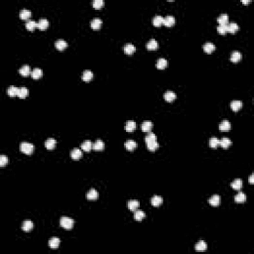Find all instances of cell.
<instances>
[{"mask_svg":"<svg viewBox=\"0 0 254 254\" xmlns=\"http://www.w3.org/2000/svg\"><path fill=\"white\" fill-rule=\"evenodd\" d=\"M74 219L67 216H63L61 221H60V225L65 229H72L74 227Z\"/></svg>","mask_w":254,"mask_h":254,"instance_id":"obj_1","label":"cell"},{"mask_svg":"<svg viewBox=\"0 0 254 254\" xmlns=\"http://www.w3.org/2000/svg\"><path fill=\"white\" fill-rule=\"evenodd\" d=\"M34 145L31 143H28V142H23L20 145V150L21 152L26 155H31L34 152Z\"/></svg>","mask_w":254,"mask_h":254,"instance_id":"obj_2","label":"cell"},{"mask_svg":"<svg viewBox=\"0 0 254 254\" xmlns=\"http://www.w3.org/2000/svg\"><path fill=\"white\" fill-rule=\"evenodd\" d=\"M83 157V151L81 149L74 148L72 151L71 152V158L72 160H79V159Z\"/></svg>","mask_w":254,"mask_h":254,"instance_id":"obj_3","label":"cell"},{"mask_svg":"<svg viewBox=\"0 0 254 254\" xmlns=\"http://www.w3.org/2000/svg\"><path fill=\"white\" fill-rule=\"evenodd\" d=\"M176 98H177L176 93H173V91H171V90L166 91V93H164V100H165L166 101H168V102H172V101H174Z\"/></svg>","mask_w":254,"mask_h":254,"instance_id":"obj_4","label":"cell"},{"mask_svg":"<svg viewBox=\"0 0 254 254\" xmlns=\"http://www.w3.org/2000/svg\"><path fill=\"white\" fill-rule=\"evenodd\" d=\"M175 23H176V19L174 18L173 16L169 15V16H166L165 18H164L163 25H165L166 27H172Z\"/></svg>","mask_w":254,"mask_h":254,"instance_id":"obj_5","label":"cell"},{"mask_svg":"<svg viewBox=\"0 0 254 254\" xmlns=\"http://www.w3.org/2000/svg\"><path fill=\"white\" fill-rule=\"evenodd\" d=\"M86 199L89 200H95L98 199V192L94 189H91L89 192L86 193Z\"/></svg>","mask_w":254,"mask_h":254,"instance_id":"obj_6","label":"cell"},{"mask_svg":"<svg viewBox=\"0 0 254 254\" xmlns=\"http://www.w3.org/2000/svg\"><path fill=\"white\" fill-rule=\"evenodd\" d=\"M167 67H168V61L166 59H163V58L159 59L156 63V68L158 70H164Z\"/></svg>","mask_w":254,"mask_h":254,"instance_id":"obj_7","label":"cell"},{"mask_svg":"<svg viewBox=\"0 0 254 254\" xmlns=\"http://www.w3.org/2000/svg\"><path fill=\"white\" fill-rule=\"evenodd\" d=\"M127 207L128 209H129V210H131V212H135L137 209L139 207V202L136 200H131L128 202L127 204Z\"/></svg>","mask_w":254,"mask_h":254,"instance_id":"obj_8","label":"cell"},{"mask_svg":"<svg viewBox=\"0 0 254 254\" xmlns=\"http://www.w3.org/2000/svg\"><path fill=\"white\" fill-rule=\"evenodd\" d=\"M207 243H205L204 240H200L196 244L195 249H196V251H198V252H204V251L207 250Z\"/></svg>","mask_w":254,"mask_h":254,"instance_id":"obj_9","label":"cell"},{"mask_svg":"<svg viewBox=\"0 0 254 254\" xmlns=\"http://www.w3.org/2000/svg\"><path fill=\"white\" fill-rule=\"evenodd\" d=\"M93 72L89 71V70H86V71L84 72L83 77H81V79H83V81H86V83H89V81H90L91 79H93Z\"/></svg>","mask_w":254,"mask_h":254,"instance_id":"obj_10","label":"cell"},{"mask_svg":"<svg viewBox=\"0 0 254 254\" xmlns=\"http://www.w3.org/2000/svg\"><path fill=\"white\" fill-rule=\"evenodd\" d=\"M209 203L210 205H212V207H217V205L221 204V197H219V195L212 196V197L209 200Z\"/></svg>","mask_w":254,"mask_h":254,"instance_id":"obj_11","label":"cell"},{"mask_svg":"<svg viewBox=\"0 0 254 254\" xmlns=\"http://www.w3.org/2000/svg\"><path fill=\"white\" fill-rule=\"evenodd\" d=\"M230 128H231V125L228 120H223V121L219 124V130H221V131H223V132L229 131Z\"/></svg>","mask_w":254,"mask_h":254,"instance_id":"obj_12","label":"cell"},{"mask_svg":"<svg viewBox=\"0 0 254 254\" xmlns=\"http://www.w3.org/2000/svg\"><path fill=\"white\" fill-rule=\"evenodd\" d=\"M55 46H56V49L57 50L63 51L68 47V43L65 40H58L57 42L55 43Z\"/></svg>","mask_w":254,"mask_h":254,"instance_id":"obj_13","label":"cell"},{"mask_svg":"<svg viewBox=\"0 0 254 254\" xmlns=\"http://www.w3.org/2000/svg\"><path fill=\"white\" fill-rule=\"evenodd\" d=\"M146 48H147V50H149V51L157 50V48H158V42H157L156 40H154V39H151V40L147 43Z\"/></svg>","mask_w":254,"mask_h":254,"instance_id":"obj_14","label":"cell"},{"mask_svg":"<svg viewBox=\"0 0 254 254\" xmlns=\"http://www.w3.org/2000/svg\"><path fill=\"white\" fill-rule=\"evenodd\" d=\"M60 239L58 237H52L49 241V246L52 249H57L60 246Z\"/></svg>","mask_w":254,"mask_h":254,"instance_id":"obj_15","label":"cell"},{"mask_svg":"<svg viewBox=\"0 0 254 254\" xmlns=\"http://www.w3.org/2000/svg\"><path fill=\"white\" fill-rule=\"evenodd\" d=\"M153 128V123L151 121H144L141 125V129L143 132H150Z\"/></svg>","mask_w":254,"mask_h":254,"instance_id":"obj_16","label":"cell"},{"mask_svg":"<svg viewBox=\"0 0 254 254\" xmlns=\"http://www.w3.org/2000/svg\"><path fill=\"white\" fill-rule=\"evenodd\" d=\"M101 24H102V22H101L100 18H94L90 22V27L93 28V30H98V29H100L101 27Z\"/></svg>","mask_w":254,"mask_h":254,"instance_id":"obj_17","label":"cell"},{"mask_svg":"<svg viewBox=\"0 0 254 254\" xmlns=\"http://www.w3.org/2000/svg\"><path fill=\"white\" fill-rule=\"evenodd\" d=\"M238 30H239V26L236 23L232 22V23L227 24V32L234 34L235 32H237Z\"/></svg>","mask_w":254,"mask_h":254,"instance_id":"obj_18","label":"cell"},{"mask_svg":"<svg viewBox=\"0 0 254 254\" xmlns=\"http://www.w3.org/2000/svg\"><path fill=\"white\" fill-rule=\"evenodd\" d=\"M124 146L128 151H133V150H135V148L137 147V143L135 141H133V140H127V141L125 142Z\"/></svg>","mask_w":254,"mask_h":254,"instance_id":"obj_19","label":"cell"},{"mask_svg":"<svg viewBox=\"0 0 254 254\" xmlns=\"http://www.w3.org/2000/svg\"><path fill=\"white\" fill-rule=\"evenodd\" d=\"M18 90H19L18 88H16V86H11L10 88H8V89H7V94H8L10 97H15V96L18 95Z\"/></svg>","mask_w":254,"mask_h":254,"instance_id":"obj_20","label":"cell"},{"mask_svg":"<svg viewBox=\"0 0 254 254\" xmlns=\"http://www.w3.org/2000/svg\"><path fill=\"white\" fill-rule=\"evenodd\" d=\"M42 76H43V72L42 70L39 69V68L34 69L32 72H31V77H32L34 79H39L40 77H42Z\"/></svg>","mask_w":254,"mask_h":254,"instance_id":"obj_21","label":"cell"},{"mask_svg":"<svg viewBox=\"0 0 254 254\" xmlns=\"http://www.w3.org/2000/svg\"><path fill=\"white\" fill-rule=\"evenodd\" d=\"M93 149L95 150V151H101V150L104 149V143H103V141H101V140H96L95 143L93 144Z\"/></svg>","mask_w":254,"mask_h":254,"instance_id":"obj_22","label":"cell"},{"mask_svg":"<svg viewBox=\"0 0 254 254\" xmlns=\"http://www.w3.org/2000/svg\"><path fill=\"white\" fill-rule=\"evenodd\" d=\"M56 143H57V142H56V140H55L54 138H49L48 140H46V142H45V147H46V148H47L48 150H53V149H55V147H56Z\"/></svg>","mask_w":254,"mask_h":254,"instance_id":"obj_23","label":"cell"},{"mask_svg":"<svg viewBox=\"0 0 254 254\" xmlns=\"http://www.w3.org/2000/svg\"><path fill=\"white\" fill-rule=\"evenodd\" d=\"M230 107L232 110L236 112V111L240 110V108L242 107V102H241L240 100H233L230 103Z\"/></svg>","mask_w":254,"mask_h":254,"instance_id":"obj_24","label":"cell"},{"mask_svg":"<svg viewBox=\"0 0 254 254\" xmlns=\"http://www.w3.org/2000/svg\"><path fill=\"white\" fill-rule=\"evenodd\" d=\"M135 129H136V123L134 121L129 120V121L126 122V124H125V130H126L127 132H133Z\"/></svg>","mask_w":254,"mask_h":254,"instance_id":"obj_25","label":"cell"},{"mask_svg":"<svg viewBox=\"0 0 254 254\" xmlns=\"http://www.w3.org/2000/svg\"><path fill=\"white\" fill-rule=\"evenodd\" d=\"M162 203H163V199L160 196H154L151 199V205H154V207H159V205H162Z\"/></svg>","mask_w":254,"mask_h":254,"instance_id":"obj_26","label":"cell"},{"mask_svg":"<svg viewBox=\"0 0 254 254\" xmlns=\"http://www.w3.org/2000/svg\"><path fill=\"white\" fill-rule=\"evenodd\" d=\"M33 226H34V224H33L32 221H24L23 224H22V230H24L25 232H29L30 230H32Z\"/></svg>","mask_w":254,"mask_h":254,"instance_id":"obj_27","label":"cell"},{"mask_svg":"<svg viewBox=\"0 0 254 254\" xmlns=\"http://www.w3.org/2000/svg\"><path fill=\"white\" fill-rule=\"evenodd\" d=\"M48 27H49V21H48L47 19L43 18V19H41V20L39 21V23H38V28L40 29V30L44 31V30H46V29H47Z\"/></svg>","mask_w":254,"mask_h":254,"instance_id":"obj_28","label":"cell"},{"mask_svg":"<svg viewBox=\"0 0 254 254\" xmlns=\"http://www.w3.org/2000/svg\"><path fill=\"white\" fill-rule=\"evenodd\" d=\"M214 50H216V46L212 43H205L204 45V51L207 54H212Z\"/></svg>","mask_w":254,"mask_h":254,"instance_id":"obj_29","label":"cell"},{"mask_svg":"<svg viewBox=\"0 0 254 254\" xmlns=\"http://www.w3.org/2000/svg\"><path fill=\"white\" fill-rule=\"evenodd\" d=\"M241 58H242V56H241L240 53L237 52V51H234L230 56V61L232 63H238L241 60Z\"/></svg>","mask_w":254,"mask_h":254,"instance_id":"obj_30","label":"cell"},{"mask_svg":"<svg viewBox=\"0 0 254 254\" xmlns=\"http://www.w3.org/2000/svg\"><path fill=\"white\" fill-rule=\"evenodd\" d=\"M164 22V18L160 15H156L153 19V25L155 27H160V26L163 25Z\"/></svg>","mask_w":254,"mask_h":254,"instance_id":"obj_31","label":"cell"},{"mask_svg":"<svg viewBox=\"0 0 254 254\" xmlns=\"http://www.w3.org/2000/svg\"><path fill=\"white\" fill-rule=\"evenodd\" d=\"M25 26H26V29H27V30L33 32L36 28H38V23H36L35 21H33V20H29V21H27V23H26Z\"/></svg>","mask_w":254,"mask_h":254,"instance_id":"obj_32","label":"cell"},{"mask_svg":"<svg viewBox=\"0 0 254 254\" xmlns=\"http://www.w3.org/2000/svg\"><path fill=\"white\" fill-rule=\"evenodd\" d=\"M91 149H93V143H91V141H89V140H86V141L81 144V150H83V151L89 152Z\"/></svg>","mask_w":254,"mask_h":254,"instance_id":"obj_33","label":"cell"},{"mask_svg":"<svg viewBox=\"0 0 254 254\" xmlns=\"http://www.w3.org/2000/svg\"><path fill=\"white\" fill-rule=\"evenodd\" d=\"M135 50H136V48H135L132 44H126V45L124 46V53L126 55H132V54H134Z\"/></svg>","mask_w":254,"mask_h":254,"instance_id":"obj_34","label":"cell"},{"mask_svg":"<svg viewBox=\"0 0 254 254\" xmlns=\"http://www.w3.org/2000/svg\"><path fill=\"white\" fill-rule=\"evenodd\" d=\"M31 72H31L30 67H29V66H23L20 70H19V74H20L21 76H23V77H28Z\"/></svg>","mask_w":254,"mask_h":254,"instance_id":"obj_35","label":"cell"},{"mask_svg":"<svg viewBox=\"0 0 254 254\" xmlns=\"http://www.w3.org/2000/svg\"><path fill=\"white\" fill-rule=\"evenodd\" d=\"M217 22L219 23V25H227L228 24V16H227V14H221L217 18Z\"/></svg>","mask_w":254,"mask_h":254,"instance_id":"obj_36","label":"cell"},{"mask_svg":"<svg viewBox=\"0 0 254 254\" xmlns=\"http://www.w3.org/2000/svg\"><path fill=\"white\" fill-rule=\"evenodd\" d=\"M231 188L234 189V190H236V191H239L241 188H242V181H241L240 179H236V180H234L233 182L231 183Z\"/></svg>","mask_w":254,"mask_h":254,"instance_id":"obj_37","label":"cell"},{"mask_svg":"<svg viewBox=\"0 0 254 254\" xmlns=\"http://www.w3.org/2000/svg\"><path fill=\"white\" fill-rule=\"evenodd\" d=\"M20 18L22 20H27L31 17V11L30 10H27V9H23V10L20 11V14H19Z\"/></svg>","mask_w":254,"mask_h":254,"instance_id":"obj_38","label":"cell"},{"mask_svg":"<svg viewBox=\"0 0 254 254\" xmlns=\"http://www.w3.org/2000/svg\"><path fill=\"white\" fill-rule=\"evenodd\" d=\"M145 216H145V212H142V210H135V212H134V219H135V221H141Z\"/></svg>","mask_w":254,"mask_h":254,"instance_id":"obj_39","label":"cell"},{"mask_svg":"<svg viewBox=\"0 0 254 254\" xmlns=\"http://www.w3.org/2000/svg\"><path fill=\"white\" fill-rule=\"evenodd\" d=\"M219 145H221L223 149H227L231 145V141H230V139L224 137V138H222L221 141H219Z\"/></svg>","mask_w":254,"mask_h":254,"instance_id":"obj_40","label":"cell"},{"mask_svg":"<svg viewBox=\"0 0 254 254\" xmlns=\"http://www.w3.org/2000/svg\"><path fill=\"white\" fill-rule=\"evenodd\" d=\"M28 93H29V91H28V89L26 88H19V90H18V97L19 98H26L28 96Z\"/></svg>","mask_w":254,"mask_h":254,"instance_id":"obj_41","label":"cell"},{"mask_svg":"<svg viewBox=\"0 0 254 254\" xmlns=\"http://www.w3.org/2000/svg\"><path fill=\"white\" fill-rule=\"evenodd\" d=\"M234 200H235L236 203H244L246 200V196L244 195L243 193H238L237 195L234 197Z\"/></svg>","mask_w":254,"mask_h":254,"instance_id":"obj_42","label":"cell"},{"mask_svg":"<svg viewBox=\"0 0 254 254\" xmlns=\"http://www.w3.org/2000/svg\"><path fill=\"white\" fill-rule=\"evenodd\" d=\"M209 147L210 148H214L216 149L217 146L219 145V140L216 138V137H212V138H210L209 140Z\"/></svg>","mask_w":254,"mask_h":254,"instance_id":"obj_43","label":"cell"},{"mask_svg":"<svg viewBox=\"0 0 254 254\" xmlns=\"http://www.w3.org/2000/svg\"><path fill=\"white\" fill-rule=\"evenodd\" d=\"M147 145V148H148L150 151H155L157 148L159 147V144L157 143V141H153V142H149V143H146Z\"/></svg>","mask_w":254,"mask_h":254,"instance_id":"obj_44","label":"cell"},{"mask_svg":"<svg viewBox=\"0 0 254 254\" xmlns=\"http://www.w3.org/2000/svg\"><path fill=\"white\" fill-rule=\"evenodd\" d=\"M153 141H157V137L154 133H149L148 135H146V137H145V142H146V143L153 142Z\"/></svg>","mask_w":254,"mask_h":254,"instance_id":"obj_45","label":"cell"},{"mask_svg":"<svg viewBox=\"0 0 254 254\" xmlns=\"http://www.w3.org/2000/svg\"><path fill=\"white\" fill-rule=\"evenodd\" d=\"M93 8L96 9V10H98V9H100L101 7H102L103 5H104V2L102 1V0H94L93 3Z\"/></svg>","mask_w":254,"mask_h":254,"instance_id":"obj_46","label":"cell"},{"mask_svg":"<svg viewBox=\"0 0 254 254\" xmlns=\"http://www.w3.org/2000/svg\"><path fill=\"white\" fill-rule=\"evenodd\" d=\"M8 162H9V159L7 158L5 155H1V156H0V167L3 168L6 164H8Z\"/></svg>","mask_w":254,"mask_h":254,"instance_id":"obj_47","label":"cell"},{"mask_svg":"<svg viewBox=\"0 0 254 254\" xmlns=\"http://www.w3.org/2000/svg\"><path fill=\"white\" fill-rule=\"evenodd\" d=\"M217 32L221 35H225L227 33V25H219L217 27Z\"/></svg>","mask_w":254,"mask_h":254,"instance_id":"obj_48","label":"cell"},{"mask_svg":"<svg viewBox=\"0 0 254 254\" xmlns=\"http://www.w3.org/2000/svg\"><path fill=\"white\" fill-rule=\"evenodd\" d=\"M249 184H250V185H253L254 184V175L253 174L250 176V178H249Z\"/></svg>","mask_w":254,"mask_h":254,"instance_id":"obj_49","label":"cell"},{"mask_svg":"<svg viewBox=\"0 0 254 254\" xmlns=\"http://www.w3.org/2000/svg\"><path fill=\"white\" fill-rule=\"evenodd\" d=\"M241 2H242L243 4H248V3H250V0H246V1L245 0H242Z\"/></svg>","mask_w":254,"mask_h":254,"instance_id":"obj_50","label":"cell"}]
</instances>
